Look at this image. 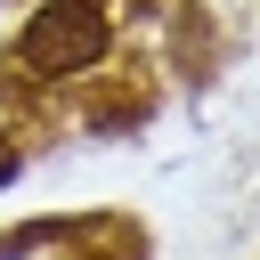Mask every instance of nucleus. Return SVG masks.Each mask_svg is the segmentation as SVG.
Returning a JSON list of instances; mask_svg holds the SVG:
<instances>
[{
  "mask_svg": "<svg viewBox=\"0 0 260 260\" xmlns=\"http://www.w3.org/2000/svg\"><path fill=\"white\" fill-rule=\"evenodd\" d=\"M106 49H114L106 0H41L16 32V73L24 81H81L106 65Z\"/></svg>",
  "mask_w": 260,
  "mask_h": 260,
  "instance_id": "1",
  "label": "nucleus"
},
{
  "mask_svg": "<svg viewBox=\"0 0 260 260\" xmlns=\"http://www.w3.org/2000/svg\"><path fill=\"white\" fill-rule=\"evenodd\" d=\"M8 171H16V146H8V138H0V179H8Z\"/></svg>",
  "mask_w": 260,
  "mask_h": 260,
  "instance_id": "2",
  "label": "nucleus"
}]
</instances>
